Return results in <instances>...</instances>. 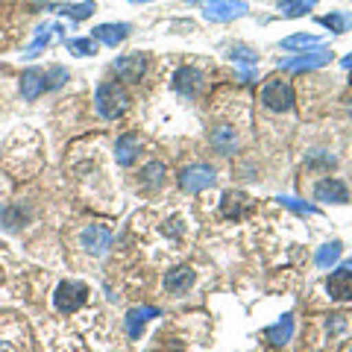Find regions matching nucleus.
<instances>
[{"label":"nucleus","instance_id":"nucleus-14","mask_svg":"<svg viewBox=\"0 0 352 352\" xmlns=\"http://www.w3.org/2000/svg\"><path fill=\"white\" fill-rule=\"evenodd\" d=\"M200 82H203V74L197 68H179V71H176V76H173V88H176V91H182V94H188V97L197 94Z\"/></svg>","mask_w":352,"mask_h":352},{"label":"nucleus","instance_id":"nucleus-20","mask_svg":"<svg viewBox=\"0 0 352 352\" xmlns=\"http://www.w3.org/2000/svg\"><path fill=\"white\" fill-rule=\"evenodd\" d=\"M314 6H317V0H282L279 12H282V18H300Z\"/></svg>","mask_w":352,"mask_h":352},{"label":"nucleus","instance_id":"nucleus-5","mask_svg":"<svg viewBox=\"0 0 352 352\" xmlns=\"http://www.w3.org/2000/svg\"><path fill=\"white\" fill-rule=\"evenodd\" d=\"M203 15L206 21H232V18L247 15V3L244 0H212Z\"/></svg>","mask_w":352,"mask_h":352},{"label":"nucleus","instance_id":"nucleus-7","mask_svg":"<svg viewBox=\"0 0 352 352\" xmlns=\"http://www.w3.org/2000/svg\"><path fill=\"white\" fill-rule=\"evenodd\" d=\"M144 71H147V62H144V56H138V53H132V56H120L115 62V74L124 82H138L141 76H144Z\"/></svg>","mask_w":352,"mask_h":352},{"label":"nucleus","instance_id":"nucleus-13","mask_svg":"<svg viewBox=\"0 0 352 352\" xmlns=\"http://www.w3.org/2000/svg\"><path fill=\"white\" fill-rule=\"evenodd\" d=\"M208 141H212V147L217 153L229 156V153H235V147H238V132L232 126H214L212 135H208Z\"/></svg>","mask_w":352,"mask_h":352},{"label":"nucleus","instance_id":"nucleus-2","mask_svg":"<svg viewBox=\"0 0 352 352\" xmlns=\"http://www.w3.org/2000/svg\"><path fill=\"white\" fill-rule=\"evenodd\" d=\"M261 106L270 112H291L294 109V88L288 80H267L261 88Z\"/></svg>","mask_w":352,"mask_h":352},{"label":"nucleus","instance_id":"nucleus-4","mask_svg":"<svg viewBox=\"0 0 352 352\" xmlns=\"http://www.w3.org/2000/svg\"><path fill=\"white\" fill-rule=\"evenodd\" d=\"M82 300H85V285H80V282H62L56 294H53V302H56L62 314L76 311V308L82 305Z\"/></svg>","mask_w":352,"mask_h":352},{"label":"nucleus","instance_id":"nucleus-21","mask_svg":"<svg viewBox=\"0 0 352 352\" xmlns=\"http://www.w3.org/2000/svg\"><path fill=\"white\" fill-rule=\"evenodd\" d=\"M320 24L323 27H329L332 32H346V30H352V15L349 12H329V15H323L320 18Z\"/></svg>","mask_w":352,"mask_h":352},{"label":"nucleus","instance_id":"nucleus-6","mask_svg":"<svg viewBox=\"0 0 352 352\" xmlns=\"http://www.w3.org/2000/svg\"><path fill=\"white\" fill-rule=\"evenodd\" d=\"M326 291H329V296L332 300H338V302H346V300H352V267H340V270H335L332 276L326 279Z\"/></svg>","mask_w":352,"mask_h":352},{"label":"nucleus","instance_id":"nucleus-1","mask_svg":"<svg viewBox=\"0 0 352 352\" xmlns=\"http://www.w3.org/2000/svg\"><path fill=\"white\" fill-rule=\"evenodd\" d=\"M94 103H97V112H100V118L115 120V118H120L126 112L129 97H126V91L118 82H100V85H97Z\"/></svg>","mask_w":352,"mask_h":352},{"label":"nucleus","instance_id":"nucleus-8","mask_svg":"<svg viewBox=\"0 0 352 352\" xmlns=\"http://www.w3.org/2000/svg\"><path fill=\"white\" fill-rule=\"evenodd\" d=\"M314 197L317 200H323V203H349V188L340 179H323V182H317V188H314Z\"/></svg>","mask_w":352,"mask_h":352},{"label":"nucleus","instance_id":"nucleus-25","mask_svg":"<svg viewBox=\"0 0 352 352\" xmlns=\"http://www.w3.org/2000/svg\"><path fill=\"white\" fill-rule=\"evenodd\" d=\"M338 256H340V244H338V241H332V244H326L320 252H317V264H320V267H326V264L338 261Z\"/></svg>","mask_w":352,"mask_h":352},{"label":"nucleus","instance_id":"nucleus-18","mask_svg":"<svg viewBox=\"0 0 352 352\" xmlns=\"http://www.w3.org/2000/svg\"><path fill=\"white\" fill-rule=\"evenodd\" d=\"M162 182H164V164L162 162H150L147 168L141 170V188L156 191V188H162Z\"/></svg>","mask_w":352,"mask_h":352},{"label":"nucleus","instance_id":"nucleus-17","mask_svg":"<svg viewBox=\"0 0 352 352\" xmlns=\"http://www.w3.org/2000/svg\"><path fill=\"white\" fill-rule=\"evenodd\" d=\"M94 41H103V44H118V41H124L129 36V27L126 24H100V27H94Z\"/></svg>","mask_w":352,"mask_h":352},{"label":"nucleus","instance_id":"nucleus-26","mask_svg":"<svg viewBox=\"0 0 352 352\" xmlns=\"http://www.w3.org/2000/svg\"><path fill=\"white\" fill-rule=\"evenodd\" d=\"M68 50L71 53H94L97 50V41L91 38V41H88V38H76V41H68Z\"/></svg>","mask_w":352,"mask_h":352},{"label":"nucleus","instance_id":"nucleus-9","mask_svg":"<svg viewBox=\"0 0 352 352\" xmlns=\"http://www.w3.org/2000/svg\"><path fill=\"white\" fill-rule=\"evenodd\" d=\"M27 332L15 323H0V352H24Z\"/></svg>","mask_w":352,"mask_h":352},{"label":"nucleus","instance_id":"nucleus-11","mask_svg":"<svg viewBox=\"0 0 352 352\" xmlns=\"http://www.w3.org/2000/svg\"><path fill=\"white\" fill-rule=\"evenodd\" d=\"M191 282H194V270L191 267H176V270H170L168 276H164V288H168L170 296H182L185 291L191 288Z\"/></svg>","mask_w":352,"mask_h":352},{"label":"nucleus","instance_id":"nucleus-19","mask_svg":"<svg viewBox=\"0 0 352 352\" xmlns=\"http://www.w3.org/2000/svg\"><path fill=\"white\" fill-rule=\"evenodd\" d=\"M247 208V197L241 191H229L223 194V217H241Z\"/></svg>","mask_w":352,"mask_h":352},{"label":"nucleus","instance_id":"nucleus-28","mask_svg":"<svg viewBox=\"0 0 352 352\" xmlns=\"http://www.w3.org/2000/svg\"><path fill=\"white\" fill-rule=\"evenodd\" d=\"M344 68H352V53H349V56L344 59Z\"/></svg>","mask_w":352,"mask_h":352},{"label":"nucleus","instance_id":"nucleus-16","mask_svg":"<svg viewBox=\"0 0 352 352\" xmlns=\"http://www.w3.org/2000/svg\"><path fill=\"white\" fill-rule=\"evenodd\" d=\"M44 85H47V76H44V71H38V68H30V71H24V76H21V94H24L27 100L38 97Z\"/></svg>","mask_w":352,"mask_h":352},{"label":"nucleus","instance_id":"nucleus-10","mask_svg":"<svg viewBox=\"0 0 352 352\" xmlns=\"http://www.w3.org/2000/svg\"><path fill=\"white\" fill-rule=\"evenodd\" d=\"M112 244V235H109V229L106 226H88L85 232H82V247L88 252H94V256H103L106 247Z\"/></svg>","mask_w":352,"mask_h":352},{"label":"nucleus","instance_id":"nucleus-3","mask_svg":"<svg viewBox=\"0 0 352 352\" xmlns=\"http://www.w3.org/2000/svg\"><path fill=\"white\" fill-rule=\"evenodd\" d=\"M214 185V170L208 164H188V168L179 170V188L197 194V191H206Z\"/></svg>","mask_w":352,"mask_h":352},{"label":"nucleus","instance_id":"nucleus-12","mask_svg":"<svg viewBox=\"0 0 352 352\" xmlns=\"http://www.w3.org/2000/svg\"><path fill=\"white\" fill-rule=\"evenodd\" d=\"M329 59H332V53L329 50H311V53H302V56H296V59H288L285 62V68L288 71H311V68L326 65Z\"/></svg>","mask_w":352,"mask_h":352},{"label":"nucleus","instance_id":"nucleus-23","mask_svg":"<svg viewBox=\"0 0 352 352\" xmlns=\"http://www.w3.org/2000/svg\"><path fill=\"white\" fill-rule=\"evenodd\" d=\"M94 9H97V6L91 3V0H85V3H74V6H68V9H62V12L68 15L71 21H82V18H88V15H91Z\"/></svg>","mask_w":352,"mask_h":352},{"label":"nucleus","instance_id":"nucleus-24","mask_svg":"<svg viewBox=\"0 0 352 352\" xmlns=\"http://www.w3.org/2000/svg\"><path fill=\"white\" fill-rule=\"evenodd\" d=\"M229 56H232L235 62H241V65H252L258 59V53L252 50V47H244V44H235L232 50H229Z\"/></svg>","mask_w":352,"mask_h":352},{"label":"nucleus","instance_id":"nucleus-30","mask_svg":"<svg viewBox=\"0 0 352 352\" xmlns=\"http://www.w3.org/2000/svg\"><path fill=\"white\" fill-rule=\"evenodd\" d=\"M349 352H352V349H349Z\"/></svg>","mask_w":352,"mask_h":352},{"label":"nucleus","instance_id":"nucleus-15","mask_svg":"<svg viewBox=\"0 0 352 352\" xmlns=\"http://www.w3.org/2000/svg\"><path fill=\"white\" fill-rule=\"evenodd\" d=\"M141 153V138L138 135H132V132H126V135H120L118 138V144H115V156L120 164H132L135 162V156Z\"/></svg>","mask_w":352,"mask_h":352},{"label":"nucleus","instance_id":"nucleus-29","mask_svg":"<svg viewBox=\"0 0 352 352\" xmlns=\"http://www.w3.org/2000/svg\"><path fill=\"white\" fill-rule=\"evenodd\" d=\"M185 3H200V0H185Z\"/></svg>","mask_w":352,"mask_h":352},{"label":"nucleus","instance_id":"nucleus-27","mask_svg":"<svg viewBox=\"0 0 352 352\" xmlns=\"http://www.w3.org/2000/svg\"><path fill=\"white\" fill-rule=\"evenodd\" d=\"M288 335H291V317H285V323H279L276 329H273L270 338H273V344H285Z\"/></svg>","mask_w":352,"mask_h":352},{"label":"nucleus","instance_id":"nucleus-22","mask_svg":"<svg viewBox=\"0 0 352 352\" xmlns=\"http://www.w3.org/2000/svg\"><path fill=\"white\" fill-rule=\"evenodd\" d=\"M320 44V36H308V32H296V36L285 38L282 47L285 50H300V47H317Z\"/></svg>","mask_w":352,"mask_h":352}]
</instances>
